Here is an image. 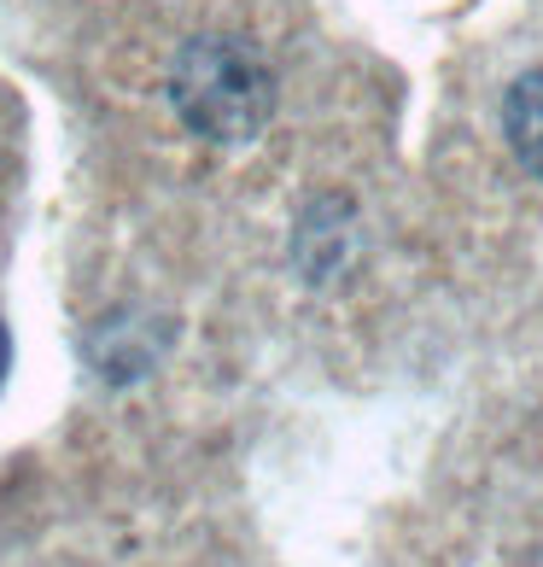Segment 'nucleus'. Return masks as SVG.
<instances>
[{
  "label": "nucleus",
  "mask_w": 543,
  "mask_h": 567,
  "mask_svg": "<svg viewBox=\"0 0 543 567\" xmlns=\"http://www.w3.org/2000/svg\"><path fill=\"white\" fill-rule=\"evenodd\" d=\"M7 369H12V333L0 322V386H7Z\"/></svg>",
  "instance_id": "3"
},
{
  "label": "nucleus",
  "mask_w": 543,
  "mask_h": 567,
  "mask_svg": "<svg viewBox=\"0 0 543 567\" xmlns=\"http://www.w3.org/2000/svg\"><path fill=\"white\" fill-rule=\"evenodd\" d=\"M503 130H509V146L520 153L532 176H543V71L520 76L509 100H503Z\"/></svg>",
  "instance_id": "2"
},
{
  "label": "nucleus",
  "mask_w": 543,
  "mask_h": 567,
  "mask_svg": "<svg viewBox=\"0 0 543 567\" xmlns=\"http://www.w3.org/2000/svg\"><path fill=\"white\" fill-rule=\"evenodd\" d=\"M170 100L205 141H252L275 112V71L240 35H199L176 53Z\"/></svg>",
  "instance_id": "1"
}]
</instances>
